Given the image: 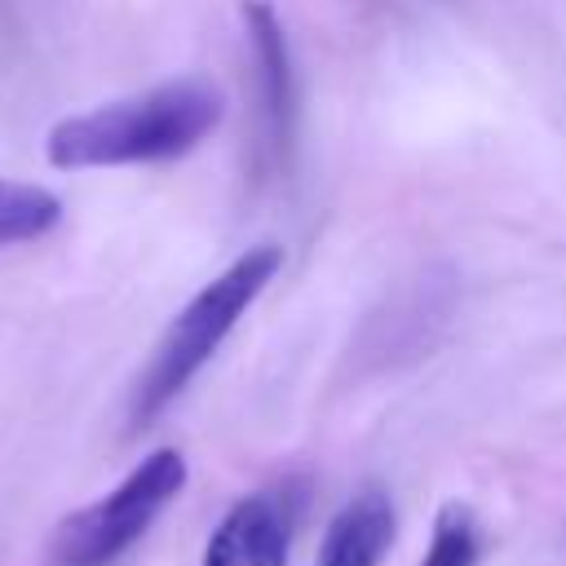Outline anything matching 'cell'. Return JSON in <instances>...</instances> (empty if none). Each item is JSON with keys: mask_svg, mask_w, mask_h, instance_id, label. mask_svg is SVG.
Listing matches in <instances>:
<instances>
[{"mask_svg": "<svg viewBox=\"0 0 566 566\" xmlns=\"http://www.w3.org/2000/svg\"><path fill=\"white\" fill-rule=\"evenodd\" d=\"M57 221H62V199L53 190L0 177V248L44 239Z\"/></svg>", "mask_w": 566, "mask_h": 566, "instance_id": "52a82bcc", "label": "cell"}, {"mask_svg": "<svg viewBox=\"0 0 566 566\" xmlns=\"http://www.w3.org/2000/svg\"><path fill=\"white\" fill-rule=\"evenodd\" d=\"M478 553H482V539H478L473 513L455 500L442 504L433 517V535H429L420 566H478Z\"/></svg>", "mask_w": 566, "mask_h": 566, "instance_id": "ba28073f", "label": "cell"}, {"mask_svg": "<svg viewBox=\"0 0 566 566\" xmlns=\"http://www.w3.org/2000/svg\"><path fill=\"white\" fill-rule=\"evenodd\" d=\"M186 486V455L177 447H159L128 469L119 486L102 500L66 513L49 539L53 566H111L119 562L181 495Z\"/></svg>", "mask_w": 566, "mask_h": 566, "instance_id": "3957f363", "label": "cell"}, {"mask_svg": "<svg viewBox=\"0 0 566 566\" xmlns=\"http://www.w3.org/2000/svg\"><path fill=\"white\" fill-rule=\"evenodd\" d=\"M292 513L279 495L252 491L234 500L203 544V566H287Z\"/></svg>", "mask_w": 566, "mask_h": 566, "instance_id": "277c9868", "label": "cell"}, {"mask_svg": "<svg viewBox=\"0 0 566 566\" xmlns=\"http://www.w3.org/2000/svg\"><path fill=\"white\" fill-rule=\"evenodd\" d=\"M283 270V248L279 243H256L239 252L221 274H212L168 323L159 336L137 389H133V429H146L226 345V336L239 327V318L252 310V301L274 283Z\"/></svg>", "mask_w": 566, "mask_h": 566, "instance_id": "7a4b0ae2", "label": "cell"}, {"mask_svg": "<svg viewBox=\"0 0 566 566\" xmlns=\"http://www.w3.org/2000/svg\"><path fill=\"white\" fill-rule=\"evenodd\" d=\"M243 27L261 66V102H265V119L274 142L287 137L292 128V111H296V80H292V49H287V31L283 18L274 13L270 0H243Z\"/></svg>", "mask_w": 566, "mask_h": 566, "instance_id": "8992f818", "label": "cell"}, {"mask_svg": "<svg viewBox=\"0 0 566 566\" xmlns=\"http://www.w3.org/2000/svg\"><path fill=\"white\" fill-rule=\"evenodd\" d=\"M226 97L208 80H168L137 97H119L80 115H66L44 137V159L62 172L80 168H133L190 155L217 133Z\"/></svg>", "mask_w": 566, "mask_h": 566, "instance_id": "6da1fadb", "label": "cell"}, {"mask_svg": "<svg viewBox=\"0 0 566 566\" xmlns=\"http://www.w3.org/2000/svg\"><path fill=\"white\" fill-rule=\"evenodd\" d=\"M394 535H398L394 500L380 486H363L332 513L314 566H380Z\"/></svg>", "mask_w": 566, "mask_h": 566, "instance_id": "5b68a950", "label": "cell"}]
</instances>
